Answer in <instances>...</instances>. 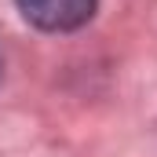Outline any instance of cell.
<instances>
[{"label": "cell", "mask_w": 157, "mask_h": 157, "mask_svg": "<svg viewBox=\"0 0 157 157\" xmlns=\"http://www.w3.org/2000/svg\"><path fill=\"white\" fill-rule=\"evenodd\" d=\"M22 15L51 33H70L80 29L91 15H95V0H18Z\"/></svg>", "instance_id": "cell-1"}]
</instances>
